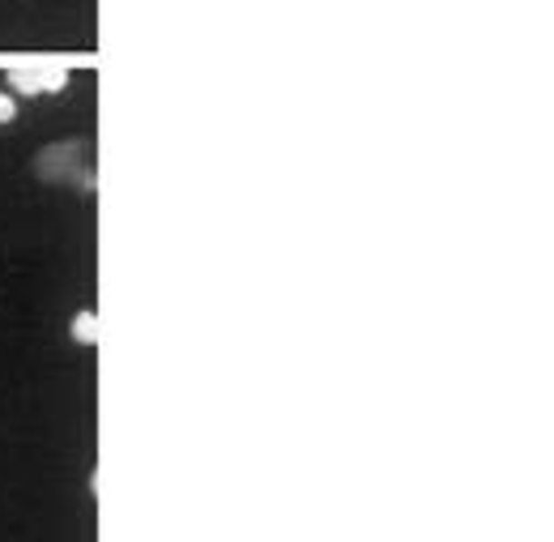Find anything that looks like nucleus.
I'll return each instance as SVG.
<instances>
[{"mask_svg":"<svg viewBox=\"0 0 554 542\" xmlns=\"http://www.w3.org/2000/svg\"><path fill=\"white\" fill-rule=\"evenodd\" d=\"M69 82V69L60 65H30V69H9V85L22 95H55Z\"/></svg>","mask_w":554,"mask_h":542,"instance_id":"f257e3e1","label":"nucleus"},{"mask_svg":"<svg viewBox=\"0 0 554 542\" xmlns=\"http://www.w3.org/2000/svg\"><path fill=\"white\" fill-rule=\"evenodd\" d=\"M69 334H73V342H77V346H94V342H98V316H94V307H82V312L73 316Z\"/></svg>","mask_w":554,"mask_h":542,"instance_id":"f03ea898","label":"nucleus"},{"mask_svg":"<svg viewBox=\"0 0 554 542\" xmlns=\"http://www.w3.org/2000/svg\"><path fill=\"white\" fill-rule=\"evenodd\" d=\"M9 120H17V103H14V95L0 90V125H9Z\"/></svg>","mask_w":554,"mask_h":542,"instance_id":"7ed1b4c3","label":"nucleus"}]
</instances>
